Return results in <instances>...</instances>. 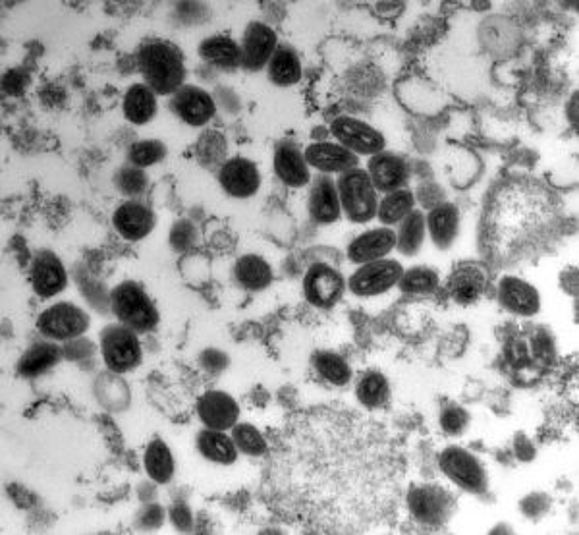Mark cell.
I'll return each instance as SVG.
<instances>
[{
    "instance_id": "cell-1",
    "label": "cell",
    "mask_w": 579,
    "mask_h": 535,
    "mask_svg": "<svg viewBox=\"0 0 579 535\" xmlns=\"http://www.w3.org/2000/svg\"><path fill=\"white\" fill-rule=\"evenodd\" d=\"M402 470L385 456L284 460L271 468L275 505L305 526L361 534L390 516L400 499Z\"/></svg>"
},
{
    "instance_id": "cell-2",
    "label": "cell",
    "mask_w": 579,
    "mask_h": 535,
    "mask_svg": "<svg viewBox=\"0 0 579 535\" xmlns=\"http://www.w3.org/2000/svg\"><path fill=\"white\" fill-rule=\"evenodd\" d=\"M551 217V201L541 190L512 186L498 196L489 228L500 248H512L549 225Z\"/></svg>"
},
{
    "instance_id": "cell-3",
    "label": "cell",
    "mask_w": 579,
    "mask_h": 535,
    "mask_svg": "<svg viewBox=\"0 0 579 535\" xmlns=\"http://www.w3.org/2000/svg\"><path fill=\"white\" fill-rule=\"evenodd\" d=\"M143 84L157 95H174L186 82V62L182 53L165 41H151L138 53Z\"/></svg>"
},
{
    "instance_id": "cell-4",
    "label": "cell",
    "mask_w": 579,
    "mask_h": 535,
    "mask_svg": "<svg viewBox=\"0 0 579 535\" xmlns=\"http://www.w3.org/2000/svg\"><path fill=\"white\" fill-rule=\"evenodd\" d=\"M111 311L118 323L138 335L159 325V310L138 282L124 281L112 288Z\"/></svg>"
},
{
    "instance_id": "cell-5",
    "label": "cell",
    "mask_w": 579,
    "mask_h": 535,
    "mask_svg": "<svg viewBox=\"0 0 579 535\" xmlns=\"http://www.w3.org/2000/svg\"><path fill=\"white\" fill-rule=\"evenodd\" d=\"M336 186H338L342 213L346 215L348 221L363 225L377 217L379 192L375 190L367 170L358 167V169L340 174Z\"/></svg>"
},
{
    "instance_id": "cell-6",
    "label": "cell",
    "mask_w": 579,
    "mask_h": 535,
    "mask_svg": "<svg viewBox=\"0 0 579 535\" xmlns=\"http://www.w3.org/2000/svg\"><path fill=\"white\" fill-rule=\"evenodd\" d=\"M99 352L107 369L120 375L134 371L143 362V348L138 333L124 327L122 323H114L101 331Z\"/></svg>"
},
{
    "instance_id": "cell-7",
    "label": "cell",
    "mask_w": 579,
    "mask_h": 535,
    "mask_svg": "<svg viewBox=\"0 0 579 535\" xmlns=\"http://www.w3.org/2000/svg\"><path fill=\"white\" fill-rule=\"evenodd\" d=\"M439 466L446 478L468 493L481 495L489 487V476L485 466L468 449L462 447L444 449L439 456Z\"/></svg>"
},
{
    "instance_id": "cell-8",
    "label": "cell",
    "mask_w": 579,
    "mask_h": 535,
    "mask_svg": "<svg viewBox=\"0 0 579 535\" xmlns=\"http://www.w3.org/2000/svg\"><path fill=\"white\" fill-rule=\"evenodd\" d=\"M91 325L87 311L72 302H58L37 317V331L49 340L68 342L83 337Z\"/></svg>"
},
{
    "instance_id": "cell-9",
    "label": "cell",
    "mask_w": 579,
    "mask_h": 535,
    "mask_svg": "<svg viewBox=\"0 0 579 535\" xmlns=\"http://www.w3.org/2000/svg\"><path fill=\"white\" fill-rule=\"evenodd\" d=\"M404 267L396 259H377L371 263H363L348 279V288L359 298H373L386 294L402 279Z\"/></svg>"
},
{
    "instance_id": "cell-10",
    "label": "cell",
    "mask_w": 579,
    "mask_h": 535,
    "mask_svg": "<svg viewBox=\"0 0 579 535\" xmlns=\"http://www.w3.org/2000/svg\"><path fill=\"white\" fill-rule=\"evenodd\" d=\"M332 138L354 155L373 157L385 151V136L371 124L354 118V116H338L331 124Z\"/></svg>"
},
{
    "instance_id": "cell-11",
    "label": "cell",
    "mask_w": 579,
    "mask_h": 535,
    "mask_svg": "<svg viewBox=\"0 0 579 535\" xmlns=\"http://www.w3.org/2000/svg\"><path fill=\"white\" fill-rule=\"evenodd\" d=\"M406 505L419 524L442 526L454 507V499L439 485H412L406 495Z\"/></svg>"
},
{
    "instance_id": "cell-12",
    "label": "cell",
    "mask_w": 579,
    "mask_h": 535,
    "mask_svg": "<svg viewBox=\"0 0 579 535\" xmlns=\"http://www.w3.org/2000/svg\"><path fill=\"white\" fill-rule=\"evenodd\" d=\"M346 290V281L338 269L329 263H313L304 277L305 300L319 308L331 310L334 308Z\"/></svg>"
},
{
    "instance_id": "cell-13",
    "label": "cell",
    "mask_w": 579,
    "mask_h": 535,
    "mask_svg": "<svg viewBox=\"0 0 579 535\" xmlns=\"http://www.w3.org/2000/svg\"><path fill=\"white\" fill-rule=\"evenodd\" d=\"M170 111L192 128L207 126L217 114L215 97L197 85H182L170 97Z\"/></svg>"
},
{
    "instance_id": "cell-14",
    "label": "cell",
    "mask_w": 579,
    "mask_h": 535,
    "mask_svg": "<svg viewBox=\"0 0 579 535\" xmlns=\"http://www.w3.org/2000/svg\"><path fill=\"white\" fill-rule=\"evenodd\" d=\"M29 281L33 292L43 298H55L60 292L66 290L68 286V271L62 263V259L51 252V250H41L37 252L31 267H29Z\"/></svg>"
},
{
    "instance_id": "cell-15",
    "label": "cell",
    "mask_w": 579,
    "mask_h": 535,
    "mask_svg": "<svg viewBox=\"0 0 579 535\" xmlns=\"http://www.w3.org/2000/svg\"><path fill=\"white\" fill-rule=\"evenodd\" d=\"M116 234L128 242H141L155 230V213L139 199H126L112 213Z\"/></svg>"
},
{
    "instance_id": "cell-16",
    "label": "cell",
    "mask_w": 579,
    "mask_h": 535,
    "mask_svg": "<svg viewBox=\"0 0 579 535\" xmlns=\"http://www.w3.org/2000/svg\"><path fill=\"white\" fill-rule=\"evenodd\" d=\"M219 184L230 198L248 199L261 188V172L246 157H232L221 165Z\"/></svg>"
},
{
    "instance_id": "cell-17",
    "label": "cell",
    "mask_w": 579,
    "mask_h": 535,
    "mask_svg": "<svg viewBox=\"0 0 579 535\" xmlns=\"http://www.w3.org/2000/svg\"><path fill=\"white\" fill-rule=\"evenodd\" d=\"M242 68L257 72L267 68L269 60L278 49V35L275 29L263 22H251L242 37Z\"/></svg>"
},
{
    "instance_id": "cell-18",
    "label": "cell",
    "mask_w": 579,
    "mask_h": 535,
    "mask_svg": "<svg viewBox=\"0 0 579 535\" xmlns=\"http://www.w3.org/2000/svg\"><path fill=\"white\" fill-rule=\"evenodd\" d=\"M365 170H367L375 190L383 192V194L406 188V184L410 182V176H412L410 165L404 157H400L396 153H386V151L373 155Z\"/></svg>"
},
{
    "instance_id": "cell-19",
    "label": "cell",
    "mask_w": 579,
    "mask_h": 535,
    "mask_svg": "<svg viewBox=\"0 0 579 535\" xmlns=\"http://www.w3.org/2000/svg\"><path fill=\"white\" fill-rule=\"evenodd\" d=\"M304 155L309 169L319 170L327 176L358 169V155L336 141H315L305 149Z\"/></svg>"
},
{
    "instance_id": "cell-20",
    "label": "cell",
    "mask_w": 579,
    "mask_h": 535,
    "mask_svg": "<svg viewBox=\"0 0 579 535\" xmlns=\"http://www.w3.org/2000/svg\"><path fill=\"white\" fill-rule=\"evenodd\" d=\"M309 217L321 226L334 225L342 217V205L338 196V186L331 176H317L311 184L307 199Z\"/></svg>"
},
{
    "instance_id": "cell-21",
    "label": "cell",
    "mask_w": 579,
    "mask_h": 535,
    "mask_svg": "<svg viewBox=\"0 0 579 535\" xmlns=\"http://www.w3.org/2000/svg\"><path fill=\"white\" fill-rule=\"evenodd\" d=\"M392 250H396V230H392L390 226H379L356 236L348 244L346 254L352 263L363 265L385 259Z\"/></svg>"
},
{
    "instance_id": "cell-22",
    "label": "cell",
    "mask_w": 579,
    "mask_h": 535,
    "mask_svg": "<svg viewBox=\"0 0 579 535\" xmlns=\"http://www.w3.org/2000/svg\"><path fill=\"white\" fill-rule=\"evenodd\" d=\"M197 416L207 429L228 431L238 423L240 406L224 391H207L197 400Z\"/></svg>"
},
{
    "instance_id": "cell-23",
    "label": "cell",
    "mask_w": 579,
    "mask_h": 535,
    "mask_svg": "<svg viewBox=\"0 0 579 535\" xmlns=\"http://www.w3.org/2000/svg\"><path fill=\"white\" fill-rule=\"evenodd\" d=\"M273 169L276 178L288 188H304L311 182V170L304 151L294 141H282L276 145Z\"/></svg>"
},
{
    "instance_id": "cell-24",
    "label": "cell",
    "mask_w": 579,
    "mask_h": 535,
    "mask_svg": "<svg viewBox=\"0 0 579 535\" xmlns=\"http://www.w3.org/2000/svg\"><path fill=\"white\" fill-rule=\"evenodd\" d=\"M498 302L514 315L531 317L541 310V294L529 282L518 277H502L498 282Z\"/></svg>"
},
{
    "instance_id": "cell-25",
    "label": "cell",
    "mask_w": 579,
    "mask_h": 535,
    "mask_svg": "<svg viewBox=\"0 0 579 535\" xmlns=\"http://www.w3.org/2000/svg\"><path fill=\"white\" fill-rule=\"evenodd\" d=\"M487 282H489L487 271L481 265L462 263L448 277L446 290H448V296L456 304L468 306V304L477 302L483 296V292L487 288Z\"/></svg>"
},
{
    "instance_id": "cell-26",
    "label": "cell",
    "mask_w": 579,
    "mask_h": 535,
    "mask_svg": "<svg viewBox=\"0 0 579 535\" xmlns=\"http://www.w3.org/2000/svg\"><path fill=\"white\" fill-rule=\"evenodd\" d=\"M64 360V350L55 340H41L28 348L18 360V375L26 379H35L51 371Z\"/></svg>"
},
{
    "instance_id": "cell-27",
    "label": "cell",
    "mask_w": 579,
    "mask_h": 535,
    "mask_svg": "<svg viewBox=\"0 0 579 535\" xmlns=\"http://www.w3.org/2000/svg\"><path fill=\"white\" fill-rule=\"evenodd\" d=\"M425 223L431 242L439 250H448L460 232V211L452 203H441L433 207L429 215H425Z\"/></svg>"
},
{
    "instance_id": "cell-28",
    "label": "cell",
    "mask_w": 579,
    "mask_h": 535,
    "mask_svg": "<svg viewBox=\"0 0 579 535\" xmlns=\"http://www.w3.org/2000/svg\"><path fill=\"white\" fill-rule=\"evenodd\" d=\"M93 395L97 398L99 406L107 412H126L132 402L128 383L122 379L120 373H114L109 369L97 375L93 383Z\"/></svg>"
},
{
    "instance_id": "cell-29",
    "label": "cell",
    "mask_w": 579,
    "mask_h": 535,
    "mask_svg": "<svg viewBox=\"0 0 579 535\" xmlns=\"http://www.w3.org/2000/svg\"><path fill=\"white\" fill-rule=\"evenodd\" d=\"M159 111L157 93L145 84H134L128 87L124 101H122V113L124 118L134 126L149 124Z\"/></svg>"
},
{
    "instance_id": "cell-30",
    "label": "cell",
    "mask_w": 579,
    "mask_h": 535,
    "mask_svg": "<svg viewBox=\"0 0 579 535\" xmlns=\"http://www.w3.org/2000/svg\"><path fill=\"white\" fill-rule=\"evenodd\" d=\"M273 279V267L261 255H242L234 265V281L248 292H261L269 288Z\"/></svg>"
},
{
    "instance_id": "cell-31",
    "label": "cell",
    "mask_w": 579,
    "mask_h": 535,
    "mask_svg": "<svg viewBox=\"0 0 579 535\" xmlns=\"http://www.w3.org/2000/svg\"><path fill=\"white\" fill-rule=\"evenodd\" d=\"M197 451L205 460L213 464H221V466L234 464L240 454L234 445L232 435H228L226 431L207 429V427L199 431L197 435Z\"/></svg>"
},
{
    "instance_id": "cell-32",
    "label": "cell",
    "mask_w": 579,
    "mask_h": 535,
    "mask_svg": "<svg viewBox=\"0 0 579 535\" xmlns=\"http://www.w3.org/2000/svg\"><path fill=\"white\" fill-rule=\"evenodd\" d=\"M199 57L211 66L238 68L242 66V47L228 35H211L201 41Z\"/></svg>"
},
{
    "instance_id": "cell-33",
    "label": "cell",
    "mask_w": 579,
    "mask_h": 535,
    "mask_svg": "<svg viewBox=\"0 0 579 535\" xmlns=\"http://www.w3.org/2000/svg\"><path fill=\"white\" fill-rule=\"evenodd\" d=\"M269 80L278 87H292L302 80L304 66L300 55L290 45H278L273 58L267 64Z\"/></svg>"
},
{
    "instance_id": "cell-34",
    "label": "cell",
    "mask_w": 579,
    "mask_h": 535,
    "mask_svg": "<svg viewBox=\"0 0 579 535\" xmlns=\"http://www.w3.org/2000/svg\"><path fill=\"white\" fill-rule=\"evenodd\" d=\"M143 468H145L147 478L155 483L165 485V483L172 481L176 464H174V456H172L170 447L163 439H153L147 445L145 454H143Z\"/></svg>"
},
{
    "instance_id": "cell-35",
    "label": "cell",
    "mask_w": 579,
    "mask_h": 535,
    "mask_svg": "<svg viewBox=\"0 0 579 535\" xmlns=\"http://www.w3.org/2000/svg\"><path fill=\"white\" fill-rule=\"evenodd\" d=\"M417 207V198L414 192L408 188L388 192L379 199V209H377V219L383 226L400 225L412 211Z\"/></svg>"
},
{
    "instance_id": "cell-36",
    "label": "cell",
    "mask_w": 579,
    "mask_h": 535,
    "mask_svg": "<svg viewBox=\"0 0 579 535\" xmlns=\"http://www.w3.org/2000/svg\"><path fill=\"white\" fill-rule=\"evenodd\" d=\"M425 236H427V223H425V215L414 209L396 230V250L402 255H417L419 250L425 244Z\"/></svg>"
},
{
    "instance_id": "cell-37",
    "label": "cell",
    "mask_w": 579,
    "mask_h": 535,
    "mask_svg": "<svg viewBox=\"0 0 579 535\" xmlns=\"http://www.w3.org/2000/svg\"><path fill=\"white\" fill-rule=\"evenodd\" d=\"M74 281L78 284V290H80L83 300L93 310L99 311V313L111 311V292L93 273H89V269L78 265L74 269Z\"/></svg>"
},
{
    "instance_id": "cell-38",
    "label": "cell",
    "mask_w": 579,
    "mask_h": 535,
    "mask_svg": "<svg viewBox=\"0 0 579 535\" xmlns=\"http://www.w3.org/2000/svg\"><path fill=\"white\" fill-rule=\"evenodd\" d=\"M356 396H358L359 404L369 410L383 408L390 398L388 379L379 371L363 373L356 385Z\"/></svg>"
},
{
    "instance_id": "cell-39",
    "label": "cell",
    "mask_w": 579,
    "mask_h": 535,
    "mask_svg": "<svg viewBox=\"0 0 579 535\" xmlns=\"http://www.w3.org/2000/svg\"><path fill=\"white\" fill-rule=\"evenodd\" d=\"M311 362L317 375L334 387H346L352 381V367L336 352H317Z\"/></svg>"
},
{
    "instance_id": "cell-40",
    "label": "cell",
    "mask_w": 579,
    "mask_h": 535,
    "mask_svg": "<svg viewBox=\"0 0 579 535\" xmlns=\"http://www.w3.org/2000/svg\"><path fill=\"white\" fill-rule=\"evenodd\" d=\"M441 284L439 273L431 267H412L402 273V279L398 282V288L404 294L412 296H425L433 294Z\"/></svg>"
},
{
    "instance_id": "cell-41",
    "label": "cell",
    "mask_w": 579,
    "mask_h": 535,
    "mask_svg": "<svg viewBox=\"0 0 579 535\" xmlns=\"http://www.w3.org/2000/svg\"><path fill=\"white\" fill-rule=\"evenodd\" d=\"M232 439L238 452L251 456V458H259L265 456L269 452V445L267 439L263 437V433L251 425V423H236L232 427Z\"/></svg>"
},
{
    "instance_id": "cell-42",
    "label": "cell",
    "mask_w": 579,
    "mask_h": 535,
    "mask_svg": "<svg viewBox=\"0 0 579 535\" xmlns=\"http://www.w3.org/2000/svg\"><path fill=\"white\" fill-rule=\"evenodd\" d=\"M166 145L159 140H139L128 149V163L138 169H149L163 163L166 157Z\"/></svg>"
},
{
    "instance_id": "cell-43",
    "label": "cell",
    "mask_w": 579,
    "mask_h": 535,
    "mask_svg": "<svg viewBox=\"0 0 579 535\" xmlns=\"http://www.w3.org/2000/svg\"><path fill=\"white\" fill-rule=\"evenodd\" d=\"M114 186L124 198L139 199L149 186V178L145 170L126 163L124 167L114 172Z\"/></svg>"
},
{
    "instance_id": "cell-44",
    "label": "cell",
    "mask_w": 579,
    "mask_h": 535,
    "mask_svg": "<svg viewBox=\"0 0 579 535\" xmlns=\"http://www.w3.org/2000/svg\"><path fill=\"white\" fill-rule=\"evenodd\" d=\"M197 236L199 232L192 221H176L170 230L168 242L176 254H190L197 246Z\"/></svg>"
},
{
    "instance_id": "cell-45",
    "label": "cell",
    "mask_w": 579,
    "mask_h": 535,
    "mask_svg": "<svg viewBox=\"0 0 579 535\" xmlns=\"http://www.w3.org/2000/svg\"><path fill=\"white\" fill-rule=\"evenodd\" d=\"M439 423L446 435H452V437L462 435L469 425L468 410L458 404H444L441 408Z\"/></svg>"
},
{
    "instance_id": "cell-46",
    "label": "cell",
    "mask_w": 579,
    "mask_h": 535,
    "mask_svg": "<svg viewBox=\"0 0 579 535\" xmlns=\"http://www.w3.org/2000/svg\"><path fill=\"white\" fill-rule=\"evenodd\" d=\"M62 350H64V360L74 362V364H85V362H91V360L95 358V354H97V346H95V342L85 337H78L74 338V340L64 342Z\"/></svg>"
},
{
    "instance_id": "cell-47",
    "label": "cell",
    "mask_w": 579,
    "mask_h": 535,
    "mask_svg": "<svg viewBox=\"0 0 579 535\" xmlns=\"http://www.w3.org/2000/svg\"><path fill=\"white\" fill-rule=\"evenodd\" d=\"M165 520V508L161 507L159 503L149 501V503H145V505L141 507V510H139L138 514H136L134 524H136L138 530H143V532H153V530L163 528Z\"/></svg>"
},
{
    "instance_id": "cell-48",
    "label": "cell",
    "mask_w": 579,
    "mask_h": 535,
    "mask_svg": "<svg viewBox=\"0 0 579 535\" xmlns=\"http://www.w3.org/2000/svg\"><path fill=\"white\" fill-rule=\"evenodd\" d=\"M199 366L203 367L209 375H219L230 366V358L219 348H207L199 354Z\"/></svg>"
},
{
    "instance_id": "cell-49",
    "label": "cell",
    "mask_w": 579,
    "mask_h": 535,
    "mask_svg": "<svg viewBox=\"0 0 579 535\" xmlns=\"http://www.w3.org/2000/svg\"><path fill=\"white\" fill-rule=\"evenodd\" d=\"M168 520L178 532H190L193 528L192 508L186 503H176L168 510Z\"/></svg>"
},
{
    "instance_id": "cell-50",
    "label": "cell",
    "mask_w": 579,
    "mask_h": 535,
    "mask_svg": "<svg viewBox=\"0 0 579 535\" xmlns=\"http://www.w3.org/2000/svg\"><path fill=\"white\" fill-rule=\"evenodd\" d=\"M533 356L543 364H549L554 360V344L547 333H539L533 337Z\"/></svg>"
},
{
    "instance_id": "cell-51",
    "label": "cell",
    "mask_w": 579,
    "mask_h": 535,
    "mask_svg": "<svg viewBox=\"0 0 579 535\" xmlns=\"http://www.w3.org/2000/svg\"><path fill=\"white\" fill-rule=\"evenodd\" d=\"M547 508H549V499L545 495H531V497L524 499V503H522V510L531 518H537V516L545 514Z\"/></svg>"
},
{
    "instance_id": "cell-52",
    "label": "cell",
    "mask_w": 579,
    "mask_h": 535,
    "mask_svg": "<svg viewBox=\"0 0 579 535\" xmlns=\"http://www.w3.org/2000/svg\"><path fill=\"white\" fill-rule=\"evenodd\" d=\"M514 451L518 454V458L524 460V462H529V460L535 458V447H533V443H531L525 435H518V437H516V441H514Z\"/></svg>"
}]
</instances>
